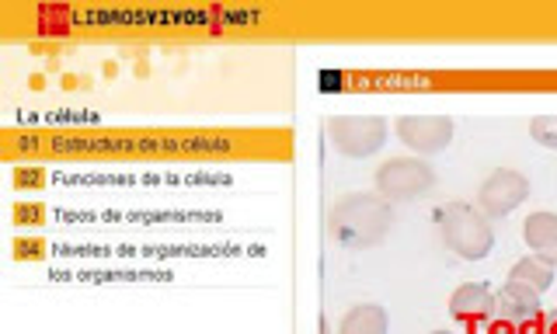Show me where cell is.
Segmentation results:
<instances>
[{"label":"cell","mask_w":557,"mask_h":334,"mask_svg":"<svg viewBox=\"0 0 557 334\" xmlns=\"http://www.w3.org/2000/svg\"><path fill=\"white\" fill-rule=\"evenodd\" d=\"M397 139L405 144L414 157H432L443 153L453 139V119L449 115H400L394 122Z\"/></svg>","instance_id":"obj_6"},{"label":"cell","mask_w":557,"mask_h":334,"mask_svg":"<svg viewBox=\"0 0 557 334\" xmlns=\"http://www.w3.org/2000/svg\"><path fill=\"white\" fill-rule=\"evenodd\" d=\"M547 334H557V318H547Z\"/></svg>","instance_id":"obj_15"},{"label":"cell","mask_w":557,"mask_h":334,"mask_svg":"<svg viewBox=\"0 0 557 334\" xmlns=\"http://www.w3.org/2000/svg\"><path fill=\"white\" fill-rule=\"evenodd\" d=\"M435 185V168L422 157H391L376 168V196L387 202L422 199Z\"/></svg>","instance_id":"obj_4"},{"label":"cell","mask_w":557,"mask_h":334,"mask_svg":"<svg viewBox=\"0 0 557 334\" xmlns=\"http://www.w3.org/2000/svg\"><path fill=\"white\" fill-rule=\"evenodd\" d=\"M509 283H522V286H530L533 293L544 296V293L554 286V269H550V265H544V261H540V258L527 255V258H519L516 265H512Z\"/></svg>","instance_id":"obj_11"},{"label":"cell","mask_w":557,"mask_h":334,"mask_svg":"<svg viewBox=\"0 0 557 334\" xmlns=\"http://www.w3.org/2000/svg\"><path fill=\"white\" fill-rule=\"evenodd\" d=\"M519 334H547V313L540 310L533 321H527V324H519Z\"/></svg>","instance_id":"obj_13"},{"label":"cell","mask_w":557,"mask_h":334,"mask_svg":"<svg viewBox=\"0 0 557 334\" xmlns=\"http://www.w3.org/2000/svg\"><path fill=\"white\" fill-rule=\"evenodd\" d=\"M432 334H453V331H432Z\"/></svg>","instance_id":"obj_16"},{"label":"cell","mask_w":557,"mask_h":334,"mask_svg":"<svg viewBox=\"0 0 557 334\" xmlns=\"http://www.w3.org/2000/svg\"><path fill=\"white\" fill-rule=\"evenodd\" d=\"M522 240L544 265L557 269V213H533L522 223Z\"/></svg>","instance_id":"obj_8"},{"label":"cell","mask_w":557,"mask_h":334,"mask_svg":"<svg viewBox=\"0 0 557 334\" xmlns=\"http://www.w3.org/2000/svg\"><path fill=\"white\" fill-rule=\"evenodd\" d=\"M391 136V122L383 115H338L327 122V139L342 157L352 161H366L383 150Z\"/></svg>","instance_id":"obj_3"},{"label":"cell","mask_w":557,"mask_h":334,"mask_svg":"<svg viewBox=\"0 0 557 334\" xmlns=\"http://www.w3.org/2000/svg\"><path fill=\"white\" fill-rule=\"evenodd\" d=\"M512 327H516V324H509V321H495V324H492V334H512Z\"/></svg>","instance_id":"obj_14"},{"label":"cell","mask_w":557,"mask_h":334,"mask_svg":"<svg viewBox=\"0 0 557 334\" xmlns=\"http://www.w3.org/2000/svg\"><path fill=\"white\" fill-rule=\"evenodd\" d=\"M527 199H530V178H527V174L512 171V168H498L481 182L474 206L487 220H502V217L516 213V209Z\"/></svg>","instance_id":"obj_5"},{"label":"cell","mask_w":557,"mask_h":334,"mask_svg":"<svg viewBox=\"0 0 557 334\" xmlns=\"http://www.w3.org/2000/svg\"><path fill=\"white\" fill-rule=\"evenodd\" d=\"M449 313L457 321H484L495 313V293L487 289L484 283H463L457 293L449 296Z\"/></svg>","instance_id":"obj_9"},{"label":"cell","mask_w":557,"mask_h":334,"mask_svg":"<svg viewBox=\"0 0 557 334\" xmlns=\"http://www.w3.org/2000/svg\"><path fill=\"white\" fill-rule=\"evenodd\" d=\"M338 334H391V313L380 304H356L342 318Z\"/></svg>","instance_id":"obj_10"},{"label":"cell","mask_w":557,"mask_h":334,"mask_svg":"<svg viewBox=\"0 0 557 334\" xmlns=\"http://www.w3.org/2000/svg\"><path fill=\"white\" fill-rule=\"evenodd\" d=\"M440 234H443V244L460 255L463 261H481L492 255L495 248V231H492V220H487L478 206L470 202H446L440 213Z\"/></svg>","instance_id":"obj_2"},{"label":"cell","mask_w":557,"mask_h":334,"mask_svg":"<svg viewBox=\"0 0 557 334\" xmlns=\"http://www.w3.org/2000/svg\"><path fill=\"white\" fill-rule=\"evenodd\" d=\"M540 310H544V307H540V293H533L530 286H522V283H509V279H505V286L495 293V313H492V318L509 321V324L519 327V324L533 321Z\"/></svg>","instance_id":"obj_7"},{"label":"cell","mask_w":557,"mask_h":334,"mask_svg":"<svg viewBox=\"0 0 557 334\" xmlns=\"http://www.w3.org/2000/svg\"><path fill=\"white\" fill-rule=\"evenodd\" d=\"M530 136L536 139L540 147L557 150V115H536L530 122Z\"/></svg>","instance_id":"obj_12"},{"label":"cell","mask_w":557,"mask_h":334,"mask_svg":"<svg viewBox=\"0 0 557 334\" xmlns=\"http://www.w3.org/2000/svg\"><path fill=\"white\" fill-rule=\"evenodd\" d=\"M394 226V209L383 196H370V191H352L342 196L327 213V234L335 244L348 251H366L376 248L391 237Z\"/></svg>","instance_id":"obj_1"}]
</instances>
